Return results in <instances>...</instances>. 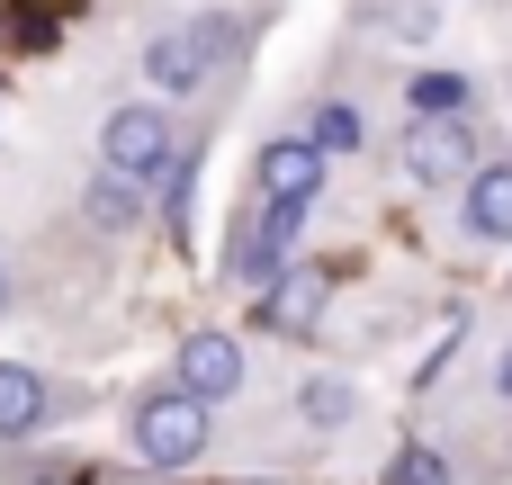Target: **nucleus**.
I'll return each mask as SVG.
<instances>
[{
	"label": "nucleus",
	"mask_w": 512,
	"mask_h": 485,
	"mask_svg": "<svg viewBox=\"0 0 512 485\" xmlns=\"http://www.w3.org/2000/svg\"><path fill=\"white\" fill-rule=\"evenodd\" d=\"M81 207H90V225H99V234H126V225L144 216V198H135V180H126V171H99Z\"/></svg>",
	"instance_id": "obj_11"
},
{
	"label": "nucleus",
	"mask_w": 512,
	"mask_h": 485,
	"mask_svg": "<svg viewBox=\"0 0 512 485\" xmlns=\"http://www.w3.org/2000/svg\"><path fill=\"white\" fill-rule=\"evenodd\" d=\"M0 306H9V270H0Z\"/></svg>",
	"instance_id": "obj_17"
},
{
	"label": "nucleus",
	"mask_w": 512,
	"mask_h": 485,
	"mask_svg": "<svg viewBox=\"0 0 512 485\" xmlns=\"http://www.w3.org/2000/svg\"><path fill=\"white\" fill-rule=\"evenodd\" d=\"M468 234H486V243H512V162H486V171H468Z\"/></svg>",
	"instance_id": "obj_9"
},
{
	"label": "nucleus",
	"mask_w": 512,
	"mask_h": 485,
	"mask_svg": "<svg viewBox=\"0 0 512 485\" xmlns=\"http://www.w3.org/2000/svg\"><path fill=\"white\" fill-rule=\"evenodd\" d=\"M198 450H207V405H198V396L162 387V396H144V405H135V459H144V468H162V477H171V468H189Z\"/></svg>",
	"instance_id": "obj_1"
},
{
	"label": "nucleus",
	"mask_w": 512,
	"mask_h": 485,
	"mask_svg": "<svg viewBox=\"0 0 512 485\" xmlns=\"http://www.w3.org/2000/svg\"><path fill=\"white\" fill-rule=\"evenodd\" d=\"M288 252H297V243H279L261 216H243V225L225 234V261H234V279H252V288H270V279L288 270Z\"/></svg>",
	"instance_id": "obj_8"
},
{
	"label": "nucleus",
	"mask_w": 512,
	"mask_h": 485,
	"mask_svg": "<svg viewBox=\"0 0 512 485\" xmlns=\"http://www.w3.org/2000/svg\"><path fill=\"white\" fill-rule=\"evenodd\" d=\"M405 99H414V117H468L477 90H468V72H414Z\"/></svg>",
	"instance_id": "obj_12"
},
{
	"label": "nucleus",
	"mask_w": 512,
	"mask_h": 485,
	"mask_svg": "<svg viewBox=\"0 0 512 485\" xmlns=\"http://www.w3.org/2000/svg\"><path fill=\"white\" fill-rule=\"evenodd\" d=\"M306 144H315V153H351V144H360V108H351V99H324Z\"/></svg>",
	"instance_id": "obj_14"
},
{
	"label": "nucleus",
	"mask_w": 512,
	"mask_h": 485,
	"mask_svg": "<svg viewBox=\"0 0 512 485\" xmlns=\"http://www.w3.org/2000/svg\"><path fill=\"white\" fill-rule=\"evenodd\" d=\"M162 162H171V117H162V108H117V117H108V171L144 180V171H162Z\"/></svg>",
	"instance_id": "obj_5"
},
{
	"label": "nucleus",
	"mask_w": 512,
	"mask_h": 485,
	"mask_svg": "<svg viewBox=\"0 0 512 485\" xmlns=\"http://www.w3.org/2000/svg\"><path fill=\"white\" fill-rule=\"evenodd\" d=\"M27 485H99V468H81V459H45Z\"/></svg>",
	"instance_id": "obj_15"
},
{
	"label": "nucleus",
	"mask_w": 512,
	"mask_h": 485,
	"mask_svg": "<svg viewBox=\"0 0 512 485\" xmlns=\"http://www.w3.org/2000/svg\"><path fill=\"white\" fill-rule=\"evenodd\" d=\"M297 414H306L315 432H342V423H351V387H342V378H306V387H297Z\"/></svg>",
	"instance_id": "obj_13"
},
{
	"label": "nucleus",
	"mask_w": 512,
	"mask_h": 485,
	"mask_svg": "<svg viewBox=\"0 0 512 485\" xmlns=\"http://www.w3.org/2000/svg\"><path fill=\"white\" fill-rule=\"evenodd\" d=\"M405 171H414L423 189H468V171H477L468 117H414V126H405Z\"/></svg>",
	"instance_id": "obj_2"
},
{
	"label": "nucleus",
	"mask_w": 512,
	"mask_h": 485,
	"mask_svg": "<svg viewBox=\"0 0 512 485\" xmlns=\"http://www.w3.org/2000/svg\"><path fill=\"white\" fill-rule=\"evenodd\" d=\"M315 315H324V279H315V270H279V279L261 288V324H279V333H315Z\"/></svg>",
	"instance_id": "obj_7"
},
{
	"label": "nucleus",
	"mask_w": 512,
	"mask_h": 485,
	"mask_svg": "<svg viewBox=\"0 0 512 485\" xmlns=\"http://www.w3.org/2000/svg\"><path fill=\"white\" fill-rule=\"evenodd\" d=\"M180 396H198V405L243 396V342L234 333H189L180 342Z\"/></svg>",
	"instance_id": "obj_4"
},
{
	"label": "nucleus",
	"mask_w": 512,
	"mask_h": 485,
	"mask_svg": "<svg viewBox=\"0 0 512 485\" xmlns=\"http://www.w3.org/2000/svg\"><path fill=\"white\" fill-rule=\"evenodd\" d=\"M495 387H504V396H512V351H504V360H495Z\"/></svg>",
	"instance_id": "obj_16"
},
{
	"label": "nucleus",
	"mask_w": 512,
	"mask_h": 485,
	"mask_svg": "<svg viewBox=\"0 0 512 485\" xmlns=\"http://www.w3.org/2000/svg\"><path fill=\"white\" fill-rule=\"evenodd\" d=\"M252 180H261L270 207H315V189H324V153H315L306 135H279V144H261Z\"/></svg>",
	"instance_id": "obj_3"
},
{
	"label": "nucleus",
	"mask_w": 512,
	"mask_h": 485,
	"mask_svg": "<svg viewBox=\"0 0 512 485\" xmlns=\"http://www.w3.org/2000/svg\"><path fill=\"white\" fill-rule=\"evenodd\" d=\"M144 81H153L162 99H180V90H198V81H207V54L189 45V27H162V36L144 45Z\"/></svg>",
	"instance_id": "obj_6"
},
{
	"label": "nucleus",
	"mask_w": 512,
	"mask_h": 485,
	"mask_svg": "<svg viewBox=\"0 0 512 485\" xmlns=\"http://www.w3.org/2000/svg\"><path fill=\"white\" fill-rule=\"evenodd\" d=\"M45 423V378L27 360H0V441H27Z\"/></svg>",
	"instance_id": "obj_10"
}]
</instances>
